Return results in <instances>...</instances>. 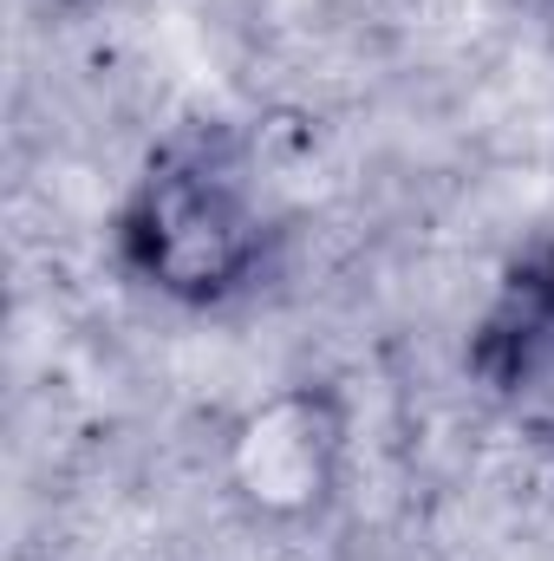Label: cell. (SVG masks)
I'll list each match as a JSON object with an SVG mask.
<instances>
[{
	"label": "cell",
	"mask_w": 554,
	"mask_h": 561,
	"mask_svg": "<svg viewBox=\"0 0 554 561\" xmlns=\"http://www.w3.org/2000/svg\"><path fill=\"white\" fill-rule=\"evenodd\" d=\"M280 222L249 150L229 131H176L131 176L112 216V255L170 307H229L275 268Z\"/></svg>",
	"instance_id": "obj_1"
},
{
	"label": "cell",
	"mask_w": 554,
	"mask_h": 561,
	"mask_svg": "<svg viewBox=\"0 0 554 561\" xmlns=\"http://www.w3.org/2000/svg\"><path fill=\"white\" fill-rule=\"evenodd\" d=\"M229 490L262 523H313L326 516L346 470V412L326 386H287L242 412L222 450Z\"/></svg>",
	"instance_id": "obj_2"
},
{
	"label": "cell",
	"mask_w": 554,
	"mask_h": 561,
	"mask_svg": "<svg viewBox=\"0 0 554 561\" xmlns=\"http://www.w3.org/2000/svg\"><path fill=\"white\" fill-rule=\"evenodd\" d=\"M470 379L542 457H554V236H535L496 275L470 327Z\"/></svg>",
	"instance_id": "obj_3"
}]
</instances>
